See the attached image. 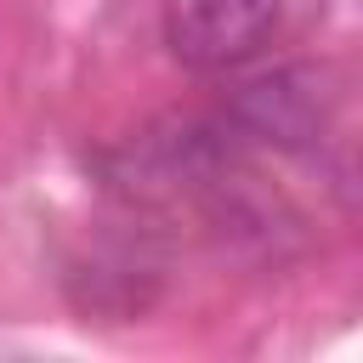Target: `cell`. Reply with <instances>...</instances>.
I'll return each mask as SVG.
<instances>
[{
	"mask_svg": "<svg viewBox=\"0 0 363 363\" xmlns=\"http://www.w3.org/2000/svg\"><path fill=\"white\" fill-rule=\"evenodd\" d=\"M284 28V0H164V51L193 74H233L255 62Z\"/></svg>",
	"mask_w": 363,
	"mask_h": 363,
	"instance_id": "cell-1",
	"label": "cell"
}]
</instances>
